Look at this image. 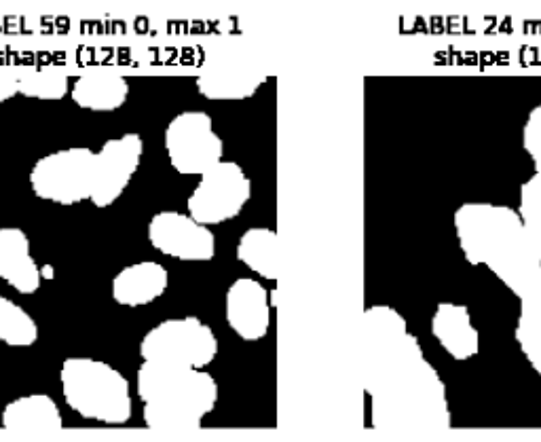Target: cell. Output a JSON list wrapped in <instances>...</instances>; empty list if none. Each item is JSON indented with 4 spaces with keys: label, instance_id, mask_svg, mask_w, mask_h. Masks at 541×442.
Masks as SVG:
<instances>
[{
    "label": "cell",
    "instance_id": "19",
    "mask_svg": "<svg viewBox=\"0 0 541 442\" xmlns=\"http://www.w3.org/2000/svg\"><path fill=\"white\" fill-rule=\"evenodd\" d=\"M516 343L525 354L533 371L541 379V294L520 301V313L516 322Z\"/></svg>",
    "mask_w": 541,
    "mask_h": 442
},
{
    "label": "cell",
    "instance_id": "13",
    "mask_svg": "<svg viewBox=\"0 0 541 442\" xmlns=\"http://www.w3.org/2000/svg\"><path fill=\"white\" fill-rule=\"evenodd\" d=\"M0 280L20 294L41 288L43 273L30 252V239L20 227L0 229Z\"/></svg>",
    "mask_w": 541,
    "mask_h": 442
},
{
    "label": "cell",
    "instance_id": "4",
    "mask_svg": "<svg viewBox=\"0 0 541 442\" xmlns=\"http://www.w3.org/2000/svg\"><path fill=\"white\" fill-rule=\"evenodd\" d=\"M62 396L72 413L83 419L123 426L134 415L132 385L104 360L70 356L60 368Z\"/></svg>",
    "mask_w": 541,
    "mask_h": 442
},
{
    "label": "cell",
    "instance_id": "8",
    "mask_svg": "<svg viewBox=\"0 0 541 442\" xmlns=\"http://www.w3.org/2000/svg\"><path fill=\"white\" fill-rule=\"evenodd\" d=\"M165 151L172 168L182 176H201L225 155V144L214 132L208 113L184 110L165 130Z\"/></svg>",
    "mask_w": 541,
    "mask_h": 442
},
{
    "label": "cell",
    "instance_id": "9",
    "mask_svg": "<svg viewBox=\"0 0 541 442\" xmlns=\"http://www.w3.org/2000/svg\"><path fill=\"white\" fill-rule=\"evenodd\" d=\"M148 242L161 254L184 263H205L216 256V237L191 216L174 210L159 212L148 223Z\"/></svg>",
    "mask_w": 541,
    "mask_h": 442
},
{
    "label": "cell",
    "instance_id": "24",
    "mask_svg": "<svg viewBox=\"0 0 541 442\" xmlns=\"http://www.w3.org/2000/svg\"><path fill=\"white\" fill-rule=\"evenodd\" d=\"M15 94H20V77L15 70L0 68V104L11 100Z\"/></svg>",
    "mask_w": 541,
    "mask_h": 442
},
{
    "label": "cell",
    "instance_id": "3",
    "mask_svg": "<svg viewBox=\"0 0 541 442\" xmlns=\"http://www.w3.org/2000/svg\"><path fill=\"white\" fill-rule=\"evenodd\" d=\"M146 428L159 432L199 430L218 404V381L201 368L142 362L136 373Z\"/></svg>",
    "mask_w": 541,
    "mask_h": 442
},
{
    "label": "cell",
    "instance_id": "12",
    "mask_svg": "<svg viewBox=\"0 0 541 442\" xmlns=\"http://www.w3.org/2000/svg\"><path fill=\"white\" fill-rule=\"evenodd\" d=\"M0 426L22 436L58 434L64 428V417L58 402L47 394H28L5 404Z\"/></svg>",
    "mask_w": 541,
    "mask_h": 442
},
{
    "label": "cell",
    "instance_id": "22",
    "mask_svg": "<svg viewBox=\"0 0 541 442\" xmlns=\"http://www.w3.org/2000/svg\"><path fill=\"white\" fill-rule=\"evenodd\" d=\"M518 212L541 259V174H535L527 182H522Z\"/></svg>",
    "mask_w": 541,
    "mask_h": 442
},
{
    "label": "cell",
    "instance_id": "21",
    "mask_svg": "<svg viewBox=\"0 0 541 442\" xmlns=\"http://www.w3.org/2000/svg\"><path fill=\"white\" fill-rule=\"evenodd\" d=\"M20 94L34 100H62L68 94V77L60 70H26L20 77Z\"/></svg>",
    "mask_w": 541,
    "mask_h": 442
},
{
    "label": "cell",
    "instance_id": "17",
    "mask_svg": "<svg viewBox=\"0 0 541 442\" xmlns=\"http://www.w3.org/2000/svg\"><path fill=\"white\" fill-rule=\"evenodd\" d=\"M267 77L252 68H220L197 77V91L208 100H248Z\"/></svg>",
    "mask_w": 541,
    "mask_h": 442
},
{
    "label": "cell",
    "instance_id": "16",
    "mask_svg": "<svg viewBox=\"0 0 541 442\" xmlns=\"http://www.w3.org/2000/svg\"><path fill=\"white\" fill-rule=\"evenodd\" d=\"M70 96L74 104L85 110L113 113L127 102L129 83L115 72H87L74 81Z\"/></svg>",
    "mask_w": 541,
    "mask_h": 442
},
{
    "label": "cell",
    "instance_id": "20",
    "mask_svg": "<svg viewBox=\"0 0 541 442\" xmlns=\"http://www.w3.org/2000/svg\"><path fill=\"white\" fill-rule=\"evenodd\" d=\"M39 341V326L30 313L0 294V343L9 347H32Z\"/></svg>",
    "mask_w": 541,
    "mask_h": 442
},
{
    "label": "cell",
    "instance_id": "23",
    "mask_svg": "<svg viewBox=\"0 0 541 442\" xmlns=\"http://www.w3.org/2000/svg\"><path fill=\"white\" fill-rule=\"evenodd\" d=\"M522 146L535 165V174H541V104L531 110L522 127Z\"/></svg>",
    "mask_w": 541,
    "mask_h": 442
},
{
    "label": "cell",
    "instance_id": "5",
    "mask_svg": "<svg viewBox=\"0 0 541 442\" xmlns=\"http://www.w3.org/2000/svg\"><path fill=\"white\" fill-rule=\"evenodd\" d=\"M218 349V337L208 324L195 316H184L165 320L148 330L138 352L142 362L205 371V366L216 360Z\"/></svg>",
    "mask_w": 541,
    "mask_h": 442
},
{
    "label": "cell",
    "instance_id": "7",
    "mask_svg": "<svg viewBox=\"0 0 541 442\" xmlns=\"http://www.w3.org/2000/svg\"><path fill=\"white\" fill-rule=\"evenodd\" d=\"M252 197V180L235 161L216 163L201 174V180L186 201V210L205 227L222 225L233 220L246 208Z\"/></svg>",
    "mask_w": 541,
    "mask_h": 442
},
{
    "label": "cell",
    "instance_id": "11",
    "mask_svg": "<svg viewBox=\"0 0 541 442\" xmlns=\"http://www.w3.org/2000/svg\"><path fill=\"white\" fill-rule=\"evenodd\" d=\"M271 290L258 280H235L225 297V318L229 328L241 341H260L271 328Z\"/></svg>",
    "mask_w": 541,
    "mask_h": 442
},
{
    "label": "cell",
    "instance_id": "14",
    "mask_svg": "<svg viewBox=\"0 0 541 442\" xmlns=\"http://www.w3.org/2000/svg\"><path fill=\"white\" fill-rule=\"evenodd\" d=\"M432 335L444 352L457 362L470 360L480 352L478 328L465 305L438 303L432 316Z\"/></svg>",
    "mask_w": 541,
    "mask_h": 442
},
{
    "label": "cell",
    "instance_id": "25",
    "mask_svg": "<svg viewBox=\"0 0 541 442\" xmlns=\"http://www.w3.org/2000/svg\"><path fill=\"white\" fill-rule=\"evenodd\" d=\"M41 273H43V278H47V280H51V278H53V269H51L49 265H47V267H43V271H41Z\"/></svg>",
    "mask_w": 541,
    "mask_h": 442
},
{
    "label": "cell",
    "instance_id": "2",
    "mask_svg": "<svg viewBox=\"0 0 541 442\" xmlns=\"http://www.w3.org/2000/svg\"><path fill=\"white\" fill-rule=\"evenodd\" d=\"M455 231L470 265L487 267L520 301L541 294V259L520 212L470 201L455 212Z\"/></svg>",
    "mask_w": 541,
    "mask_h": 442
},
{
    "label": "cell",
    "instance_id": "1",
    "mask_svg": "<svg viewBox=\"0 0 541 442\" xmlns=\"http://www.w3.org/2000/svg\"><path fill=\"white\" fill-rule=\"evenodd\" d=\"M364 390L377 428H449L446 385L429 364L402 313L389 305L364 311Z\"/></svg>",
    "mask_w": 541,
    "mask_h": 442
},
{
    "label": "cell",
    "instance_id": "18",
    "mask_svg": "<svg viewBox=\"0 0 541 442\" xmlns=\"http://www.w3.org/2000/svg\"><path fill=\"white\" fill-rule=\"evenodd\" d=\"M237 261L263 280H277V233L269 227H252L237 242Z\"/></svg>",
    "mask_w": 541,
    "mask_h": 442
},
{
    "label": "cell",
    "instance_id": "6",
    "mask_svg": "<svg viewBox=\"0 0 541 442\" xmlns=\"http://www.w3.org/2000/svg\"><path fill=\"white\" fill-rule=\"evenodd\" d=\"M93 180H96V153L83 146L49 153L30 170L32 193L58 206H77L91 199Z\"/></svg>",
    "mask_w": 541,
    "mask_h": 442
},
{
    "label": "cell",
    "instance_id": "10",
    "mask_svg": "<svg viewBox=\"0 0 541 442\" xmlns=\"http://www.w3.org/2000/svg\"><path fill=\"white\" fill-rule=\"evenodd\" d=\"M144 153L140 134H123L106 140L96 153V180H93L91 204L96 208H110L125 193L136 176Z\"/></svg>",
    "mask_w": 541,
    "mask_h": 442
},
{
    "label": "cell",
    "instance_id": "15",
    "mask_svg": "<svg viewBox=\"0 0 541 442\" xmlns=\"http://www.w3.org/2000/svg\"><path fill=\"white\" fill-rule=\"evenodd\" d=\"M170 286V273L157 261H140L123 267L113 280L110 292L123 307H144L161 299Z\"/></svg>",
    "mask_w": 541,
    "mask_h": 442
}]
</instances>
